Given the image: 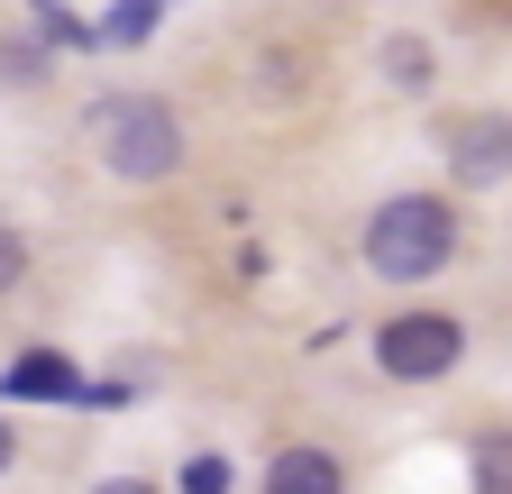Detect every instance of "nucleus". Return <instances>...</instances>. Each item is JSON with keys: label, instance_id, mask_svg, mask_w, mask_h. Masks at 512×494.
Wrapping results in <instances>:
<instances>
[{"label": "nucleus", "instance_id": "obj_1", "mask_svg": "<svg viewBox=\"0 0 512 494\" xmlns=\"http://www.w3.org/2000/svg\"><path fill=\"white\" fill-rule=\"evenodd\" d=\"M448 257H458V211H448L439 193H403V202H384L366 220V266L384 284H421Z\"/></svg>", "mask_w": 512, "mask_h": 494}, {"label": "nucleus", "instance_id": "obj_2", "mask_svg": "<svg viewBox=\"0 0 512 494\" xmlns=\"http://www.w3.org/2000/svg\"><path fill=\"white\" fill-rule=\"evenodd\" d=\"M92 138H101V165L119 183H165L183 165V129H174V110L147 101V92H110L92 110Z\"/></svg>", "mask_w": 512, "mask_h": 494}, {"label": "nucleus", "instance_id": "obj_3", "mask_svg": "<svg viewBox=\"0 0 512 494\" xmlns=\"http://www.w3.org/2000/svg\"><path fill=\"white\" fill-rule=\"evenodd\" d=\"M458 357H467V330L448 321V312H394V321L375 330V366L394 385H439Z\"/></svg>", "mask_w": 512, "mask_h": 494}, {"label": "nucleus", "instance_id": "obj_4", "mask_svg": "<svg viewBox=\"0 0 512 494\" xmlns=\"http://www.w3.org/2000/svg\"><path fill=\"white\" fill-rule=\"evenodd\" d=\"M448 165H458V183H503L512 174V110H476L448 129Z\"/></svg>", "mask_w": 512, "mask_h": 494}, {"label": "nucleus", "instance_id": "obj_5", "mask_svg": "<svg viewBox=\"0 0 512 494\" xmlns=\"http://www.w3.org/2000/svg\"><path fill=\"white\" fill-rule=\"evenodd\" d=\"M0 394H10V403H92V385H83L55 348H28L10 376H0Z\"/></svg>", "mask_w": 512, "mask_h": 494}, {"label": "nucleus", "instance_id": "obj_6", "mask_svg": "<svg viewBox=\"0 0 512 494\" xmlns=\"http://www.w3.org/2000/svg\"><path fill=\"white\" fill-rule=\"evenodd\" d=\"M266 494H348V485H339V458L330 449H275Z\"/></svg>", "mask_w": 512, "mask_h": 494}, {"label": "nucleus", "instance_id": "obj_7", "mask_svg": "<svg viewBox=\"0 0 512 494\" xmlns=\"http://www.w3.org/2000/svg\"><path fill=\"white\" fill-rule=\"evenodd\" d=\"M156 10H165V0H119L92 46H147V37H156Z\"/></svg>", "mask_w": 512, "mask_h": 494}, {"label": "nucleus", "instance_id": "obj_8", "mask_svg": "<svg viewBox=\"0 0 512 494\" xmlns=\"http://www.w3.org/2000/svg\"><path fill=\"white\" fill-rule=\"evenodd\" d=\"M476 494H512V430H485L476 440Z\"/></svg>", "mask_w": 512, "mask_h": 494}, {"label": "nucleus", "instance_id": "obj_9", "mask_svg": "<svg viewBox=\"0 0 512 494\" xmlns=\"http://www.w3.org/2000/svg\"><path fill=\"white\" fill-rule=\"evenodd\" d=\"M19 284H28V238L0 220V293H19Z\"/></svg>", "mask_w": 512, "mask_h": 494}, {"label": "nucleus", "instance_id": "obj_10", "mask_svg": "<svg viewBox=\"0 0 512 494\" xmlns=\"http://www.w3.org/2000/svg\"><path fill=\"white\" fill-rule=\"evenodd\" d=\"M183 494H229V458H192L183 467Z\"/></svg>", "mask_w": 512, "mask_h": 494}, {"label": "nucleus", "instance_id": "obj_11", "mask_svg": "<svg viewBox=\"0 0 512 494\" xmlns=\"http://www.w3.org/2000/svg\"><path fill=\"white\" fill-rule=\"evenodd\" d=\"M92 494H147V485H138V476H110V485H92Z\"/></svg>", "mask_w": 512, "mask_h": 494}, {"label": "nucleus", "instance_id": "obj_12", "mask_svg": "<svg viewBox=\"0 0 512 494\" xmlns=\"http://www.w3.org/2000/svg\"><path fill=\"white\" fill-rule=\"evenodd\" d=\"M10 458H19V440H10V421H0V467H10Z\"/></svg>", "mask_w": 512, "mask_h": 494}]
</instances>
